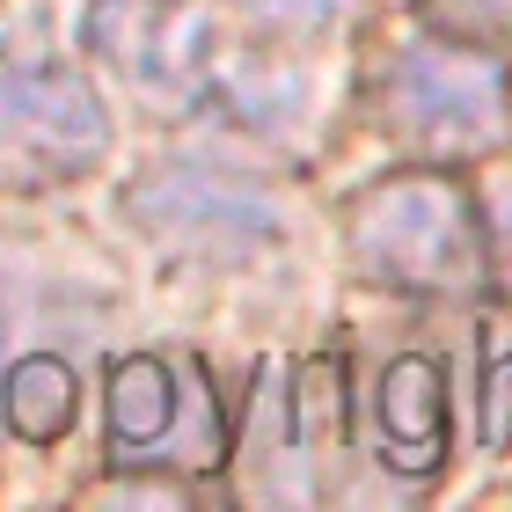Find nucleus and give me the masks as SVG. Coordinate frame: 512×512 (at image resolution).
<instances>
[{
	"label": "nucleus",
	"mask_w": 512,
	"mask_h": 512,
	"mask_svg": "<svg viewBox=\"0 0 512 512\" xmlns=\"http://www.w3.org/2000/svg\"><path fill=\"white\" fill-rule=\"evenodd\" d=\"M469 8H483V15H512V0H469Z\"/></svg>",
	"instance_id": "12"
},
{
	"label": "nucleus",
	"mask_w": 512,
	"mask_h": 512,
	"mask_svg": "<svg viewBox=\"0 0 512 512\" xmlns=\"http://www.w3.org/2000/svg\"><path fill=\"white\" fill-rule=\"evenodd\" d=\"M0 147L44 169H81L110 147V110L59 59H0Z\"/></svg>",
	"instance_id": "3"
},
{
	"label": "nucleus",
	"mask_w": 512,
	"mask_h": 512,
	"mask_svg": "<svg viewBox=\"0 0 512 512\" xmlns=\"http://www.w3.org/2000/svg\"><path fill=\"white\" fill-rule=\"evenodd\" d=\"M235 8L271 22V30H322V22L352 15V0H235Z\"/></svg>",
	"instance_id": "10"
},
{
	"label": "nucleus",
	"mask_w": 512,
	"mask_h": 512,
	"mask_svg": "<svg viewBox=\"0 0 512 512\" xmlns=\"http://www.w3.org/2000/svg\"><path fill=\"white\" fill-rule=\"evenodd\" d=\"M381 417V461L403 476H425L447 461V366L432 352H395L374 388Z\"/></svg>",
	"instance_id": "6"
},
{
	"label": "nucleus",
	"mask_w": 512,
	"mask_h": 512,
	"mask_svg": "<svg viewBox=\"0 0 512 512\" xmlns=\"http://www.w3.org/2000/svg\"><path fill=\"white\" fill-rule=\"evenodd\" d=\"M88 44L139 96H161V103H183L213 74V30H205L191 0H96L88 8Z\"/></svg>",
	"instance_id": "4"
},
{
	"label": "nucleus",
	"mask_w": 512,
	"mask_h": 512,
	"mask_svg": "<svg viewBox=\"0 0 512 512\" xmlns=\"http://www.w3.org/2000/svg\"><path fill=\"white\" fill-rule=\"evenodd\" d=\"M483 439L512 447V352L491 359V381H483Z\"/></svg>",
	"instance_id": "11"
},
{
	"label": "nucleus",
	"mask_w": 512,
	"mask_h": 512,
	"mask_svg": "<svg viewBox=\"0 0 512 512\" xmlns=\"http://www.w3.org/2000/svg\"><path fill=\"white\" fill-rule=\"evenodd\" d=\"M300 96H308V88H300V74H249V81H235L242 118H249L256 132H271V139L286 132V125L300 118V110H308Z\"/></svg>",
	"instance_id": "9"
},
{
	"label": "nucleus",
	"mask_w": 512,
	"mask_h": 512,
	"mask_svg": "<svg viewBox=\"0 0 512 512\" xmlns=\"http://www.w3.org/2000/svg\"><path fill=\"white\" fill-rule=\"evenodd\" d=\"M352 256L381 286H476L483 278L476 213L447 176L374 183L352 213Z\"/></svg>",
	"instance_id": "1"
},
{
	"label": "nucleus",
	"mask_w": 512,
	"mask_h": 512,
	"mask_svg": "<svg viewBox=\"0 0 512 512\" xmlns=\"http://www.w3.org/2000/svg\"><path fill=\"white\" fill-rule=\"evenodd\" d=\"M176 374L161 359H118V374H110V439L118 447H161V439L176 432Z\"/></svg>",
	"instance_id": "7"
},
{
	"label": "nucleus",
	"mask_w": 512,
	"mask_h": 512,
	"mask_svg": "<svg viewBox=\"0 0 512 512\" xmlns=\"http://www.w3.org/2000/svg\"><path fill=\"white\" fill-rule=\"evenodd\" d=\"M388 88H395V118L439 154L498 147L505 125H512L505 74L476 52H454V44H403Z\"/></svg>",
	"instance_id": "2"
},
{
	"label": "nucleus",
	"mask_w": 512,
	"mask_h": 512,
	"mask_svg": "<svg viewBox=\"0 0 512 512\" xmlns=\"http://www.w3.org/2000/svg\"><path fill=\"white\" fill-rule=\"evenodd\" d=\"M74 410H81V395H74V366L52 359V352H37V359H22L15 374H8V425L22 439H59L66 425H74Z\"/></svg>",
	"instance_id": "8"
},
{
	"label": "nucleus",
	"mask_w": 512,
	"mask_h": 512,
	"mask_svg": "<svg viewBox=\"0 0 512 512\" xmlns=\"http://www.w3.org/2000/svg\"><path fill=\"white\" fill-rule=\"evenodd\" d=\"M132 213L169 242L191 249H256L278 242V205L242 176H213V169H169L147 176L132 191Z\"/></svg>",
	"instance_id": "5"
}]
</instances>
